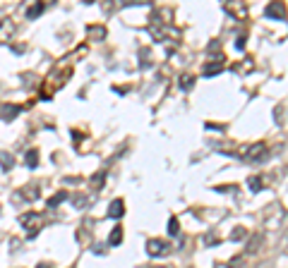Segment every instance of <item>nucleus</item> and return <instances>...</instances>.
<instances>
[{"instance_id":"7ed1b4c3","label":"nucleus","mask_w":288,"mask_h":268,"mask_svg":"<svg viewBox=\"0 0 288 268\" xmlns=\"http://www.w3.org/2000/svg\"><path fill=\"white\" fill-rule=\"evenodd\" d=\"M147 254L152 258L166 256V254H171V247H168L164 239H149V242H147Z\"/></svg>"},{"instance_id":"f3484780","label":"nucleus","mask_w":288,"mask_h":268,"mask_svg":"<svg viewBox=\"0 0 288 268\" xmlns=\"http://www.w3.org/2000/svg\"><path fill=\"white\" fill-rule=\"evenodd\" d=\"M120 242H122V227H113V230H111V237H108V244L118 247Z\"/></svg>"},{"instance_id":"393cba45","label":"nucleus","mask_w":288,"mask_h":268,"mask_svg":"<svg viewBox=\"0 0 288 268\" xmlns=\"http://www.w3.org/2000/svg\"><path fill=\"white\" fill-rule=\"evenodd\" d=\"M216 242H219V237H216V235H211V232H209L207 237H204V244H207V247H211V244H216Z\"/></svg>"},{"instance_id":"4468645a","label":"nucleus","mask_w":288,"mask_h":268,"mask_svg":"<svg viewBox=\"0 0 288 268\" xmlns=\"http://www.w3.org/2000/svg\"><path fill=\"white\" fill-rule=\"evenodd\" d=\"M24 163H27V168H39V151L32 149V151H27L24 153Z\"/></svg>"},{"instance_id":"ddd939ff","label":"nucleus","mask_w":288,"mask_h":268,"mask_svg":"<svg viewBox=\"0 0 288 268\" xmlns=\"http://www.w3.org/2000/svg\"><path fill=\"white\" fill-rule=\"evenodd\" d=\"M0 168L5 172H10L12 168H15V158H12L8 151H0Z\"/></svg>"},{"instance_id":"6e6552de","label":"nucleus","mask_w":288,"mask_h":268,"mask_svg":"<svg viewBox=\"0 0 288 268\" xmlns=\"http://www.w3.org/2000/svg\"><path fill=\"white\" fill-rule=\"evenodd\" d=\"M87 36L91 41H103V39H106V27H103V24H89Z\"/></svg>"},{"instance_id":"4be33fe9","label":"nucleus","mask_w":288,"mask_h":268,"mask_svg":"<svg viewBox=\"0 0 288 268\" xmlns=\"http://www.w3.org/2000/svg\"><path fill=\"white\" fill-rule=\"evenodd\" d=\"M259 244H262V235H255L252 237V242L247 244V254H255V249L259 247Z\"/></svg>"},{"instance_id":"f257e3e1","label":"nucleus","mask_w":288,"mask_h":268,"mask_svg":"<svg viewBox=\"0 0 288 268\" xmlns=\"http://www.w3.org/2000/svg\"><path fill=\"white\" fill-rule=\"evenodd\" d=\"M20 223L24 225V230H27L29 239H34V237L41 232V227L46 225V215H44V213H36V211H32V213H24L22 218H20Z\"/></svg>"},{"instance_id":"a211bd4d","label":"nucleus","mask_w":288,"mask_h":268,"mask_svg":"<svg viewBox=\"0 0 288 268\" xmlns=\"http://www.w3.org/2000/svg\"><path fill=\"white\" fill-rule=\"evenodd\" d=\"M178 84H180V89H183V91H190V89L195 86V77L183 75V77H180V82H178Z\"/></svg>"},{"instance_id":"412c9836","label":"nucleus","mask_w":288,"mask_h":268,"mask_svg":"<svg viewBox=\"0 0 288 268\" xmlns=\"http://www.w3.org/2000/svg\"><path fill=\"white\" fill-rule=\"evenodd\" d=\"M245 237H247V230H245V227H235V230H233V235H231V239H233V242H240V239H245Z\"/></svg>"},{"instance_id":"6ab92c4d","label":"nucleus","mask_w":288,"mask_h":268,"mask_svg":"<svg viewBox=\"0 0 288 268\" xmlns=\"http://www.w3.org/2000/svg\"><path fill=\"white\" fill-rule=\"evenodd\" d=\"M65 199H67V192H58L56 196H51V199H48V206H51V208H56V206L63 204Z\"/></svg>"},{"instance_id":"5701e85b","label":"nucleus","mask_w":288,"mask_h":268,"mask_svg":"<svg viewBox=\"0 0 288 268\" xmlns=\"http://www.w3.org/2000/svg\"><path fill=\"white\" fill-rule=\"evenodd\" d=\"M103 177H106L103 172H96V175L91 177V184H94V187H101V184H103Z\"/></svg>"},{"instance_id":"1a4fd4ad","label":"nucleus","mask_w":288,"mask_h":268,"mask_svg":"<svg viewBox=\"0 0 288 268\" xmlns=\"http://www.w3.org/2000/svg\"><path fill=\"white\" fill-rule=\"evenodd\" d=\"M223 72V60H211L202 67V75L204 77H214V75H221Z\"/></svg>"},{"instance_id":"bb28decb","label":"nucleus","mask_w":288,"mask_h":268,"mask_svg":"<svg viewBox=\"0 0 288 268\" xmlns=\"http://www.w3.org/2000/svg\"><path fill=\"white\" fill-rule=\"evenodd\" d=\"M36 268H53V266H51V263H39Z\"/></svg>"},{"instance_id":"f8f14e48","label":"nucleus","mask_w":288,"mask_h":268,"mask_svg":"<svg viewBox=\"0 0 288 268\" xmlns=\"http://www.w3.org/2000/svg\"><path fill=\"white\" fill-rule=\"evenodd\" d=\"M70 199H72V204L77 206V208H84V206L94 204V196H84V194H72Z\"/></svg>"},{"instance_id":"dca6fc26","label":"nucleus","mask_w":288,"mask_h":268,"mask_svg":"<svg viewBox=\"0 0 288 268\" xmlns=\"http://www.w3.org/2000/svg\"><path fill=\"white\" fill-rule=\"evenodd\" d=\"M247 187H250V189H252V192L257 194L259 189H264V180H262L259 175H252V177L247 180Z\"/></svg>"},{"instance_id":"2eb2a0df","label":"nucleus","mask_w":288,"mask_h":268,"mask_svg":"<svg viewBox=\"0 0 288 268\" xmlns=\"http://www.w3.org/2000/svg\"><path fill=\"white\" fill-rule=\"evenodd\" d=\"M27 199V201H36L39 199V187L36 184H29V187H22V192H20Z\"/></svg>"},{"instance_id":"0eeeda50","label":"nucleus","mask_w":288,"mask_h":268,"mask_svg":"<svg viewBox=\"0 0 288 268\" xmlns=\"http://www.w3.org/2000/svg\"><path fill=\"white\" fill-rule=\"evenodd\" d=\"M223 10L228 12L231 17H235V20H243L245 15H247V8H245V5H238V3H223Z\"/></svg>"},{"instance_id":"cd10ccee","label":"nucleus","mask_w":288,"mask_h":268,"mask_svg":"<svg viewBox=\"0 0 288 268\" xmlns=\"http://www.w3.org/2000/svg\"><path fill=\"white\" fill-rule=\"evenodd\" d=\"M152 268H171V266H152Z\"/></svg>"},{"instance_id":"9d476101","label":"nucleus","mask_w":288,"mask_h":268,"mask_svg":"<svg viewBox=\"0 0 288 268\" xmlns=\"http://www.w3.org/2000/svg\"><path fill=\"white\" fill-rule=\"evenodd\" d=\"M125 215V201L122 199H113L108 206V218H122Z\"/></svg>"},{"instance_id":"20e7f679","label":"nucleus","mask_w":288,"mask_h":268,"mask_svg":"<svg viewBox=\"0 0 288 268\" xmlns=\"http://www.w3.org/2000/svg\"><path fill=\"white\" fill-rule=\"evenodd\" d=\"M17 32V24L12 20H0V43H10Z\"/></svg>"},{"instance_id":"f03ea898","label":"nucleus","mask_w":288,"mask_h":268,"mask_svg":"<svg viewBox=\"0 0 288 268\" xmlns=\"http://www.w3.org/2000/svg\"><path fill=\"white\" fill-rule=\"evenodd\" d=\"M243 158L247 163H264L269 161V149H266V144H252L250 149L245 151Z\"/></svg>"},{"instance_id":"423d86ee","label":"nucleus","mask_w":288,"mask_h":268,"mask_svg":"<svg viewBox=\"0 0 288 268\" xmlns=\"http://www.w3.org/2000/svg\"><path fill=\"white\" fill-rule=\"evenodd\" d=\"M264 15L269 20H286V5L283 3H269Z\"/></svg>"},{"instance_id":"b1692460","label":"nucleus","mask_w":288,"mask_h":268,"mask_svg":"<svg viewBox=\"0 0 288 268\" xmlns=\"http://www.w3.org/2000/svg\"><path fill=\"white\" fill-rule=\"evenodd\" d=\"M240 263H243L240 258H233L231 263H221V266H216V268H238V266H240Z\"/></svg>"},{"instance_id":"aec40b11","label":"nucleus","mask_w":288,"mask_h":268,"mask_svg":"<svg viewBox=\"0 0 288 268\" xmlns=\"http://www.w3.org/2000/svg\"><path fill=\"white\" fill-rule=\"evenodd\" d=\"M168 235H171V237H178V235H180V227H178V218H176V215L168 220Z\"/></svg>"},{"instance_id":"9b49d317","label":"nucleus","mask_w":288,"mask_h":268,"mask_svg":"<svg viewBox=\"0 0 288 268\" xmlns=\"http://www.w3.org/2000/svg\"><path fill=\"white\" fill-rule=\"evenodd\" d=\"M46 8H48L46 3H34L32 8H27V20H36V17H41Z\"/></svg>"},{"instance_id":"39448f33","label":"nucleus","mask_w":288,"mask_h":268,"mask_svg":"<svg viewBox=\"0 0 288 268\" xmlns=\"http://www.w3.org/2000/svg\"><path fill=\"white\" fill-rule=\"evenodd\" d=\"M20 113H22V106H17V103H3L0 106V120H5V122H12Z\"/></svg>"},{"instance_id":"a878e982","label":"nucleus","mask_w":288,"mask_h":268,"mask_svg":"<svg viewBox=\"0 0 288 268\" xmlns=\"http://www.w3.org/2000/svg\"><path fill=\"white\" fill-rule=\"evenodd\" d=\"M235 48H238V51H243V48H245V36H238V41H235Z\"/></svg>"}]
</instances>
